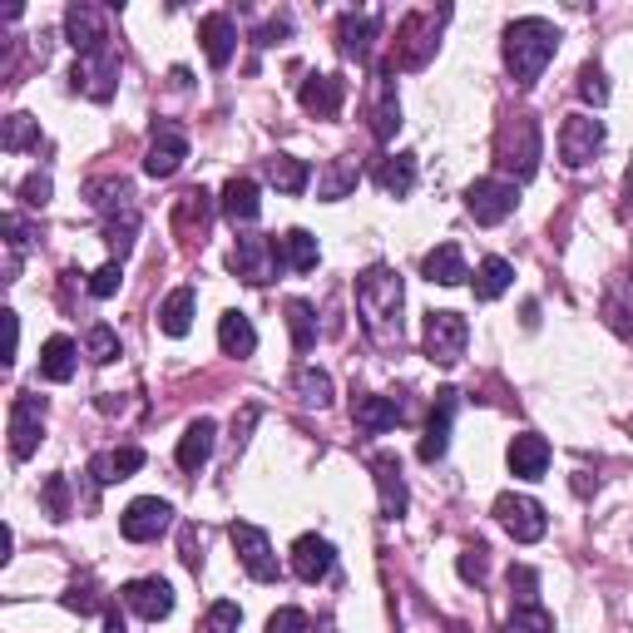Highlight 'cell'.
<instances>
[{"instance_id": "obj_2", "label": "cell", "mask_w": 633, "mask_h": 633, "mask_svg": "<svg viewBox=\"0 0 633 633\" xmlns=\"http://www.w3.org/2000/svg\"><path fill=\"white\" fill-rule=\"evenodd\" d=\"M554 49H559V30H554L544 15H524L504 30V69H510V79L520 89H530L534 79L544 75Z\"/></svg>"}, {"instance_id": "obj_47", "label": "cell", "mask_w": 633, "mask_h": 633, "mask_svg": "<svg viewBox=\"0 0 633 633\" xmlns=\"http://www.w3.org/2000/svg\"><path fill=\"white\" fill-rule=\"evenodd\" d=\"M579 99H584V104H593V109L609 104V79H603L599 65H584L579 69Z\"/></svg>"}, {"instance_id": "obj_40", "label": "cell", "mask_w": 633, "mask_h": 633, "mask_svg": "<svg viewBox=\"0 0 633 633\" xmlns=\"http://www.w3.org/2000/svg\"><path fill=\"white\" fill-rule=\"evenodd\" d=\"M287 326H292V352L307 356L316 346V307L302 302V297H292L287 302Z\"/></svg>"}, {"instance_id": "obj_18", "label": "cell", "mask_w": 633, "mask_h": 633, "mask_svg": "<svg viewBox=\"0 0 633 633\" xmlns=\"http://www.w3.org/2000/svg\"><path fill=\"white\" fill-rule=\"evenodd\" d=\"M119 599L129 603V613H138L144 623H158V619H168L174 613V589H168V579H134V584H124L119 589Z\"/></svg>"}, {"instance_id": "obj_25", "label": "cell", "mask_w": 633, "mask_h": 633, "mask_svg": "<svg viewBox=\"0 0 633 633\" xmlns=\"http://www.w3.org/2000/svg\"><path fill=\"white\" fill-rule=\"evenodd\" d=\"M213 435H218V425L208 421V415H198V421L188 425L184 435H178V451H174L178 470H184V475H198V470H203L208 455H213Z\"/></svg>"}, {"instance_id": "obj_17", "label": "cell", "mask_w": 633, "mask_h": 633, "mask_svg": "<svg viewBox=\"0 0 633 633\" xmlns=\"http://www.w3.org/2000/svg\"><path fill=\"white\" fill-rule=\"evenodd\" d=\"M455 406H460V391L455 386H441L435 391V406H431V421H425V435H421V460L435 465L451 445V421H455Z\"/></svg>"}, {"instance_id": "obj_53", "label": "cell", "mask_w": 633, "mask_h": 633, "mask_svg": "<svg viewBox=\"0 0 633 633\" xmlns=\"http://www.w3.org/2000/svg\"><path fill=\"white\" fill-rule=\"evenodd\" d=\"M510 589H520V603H534V589H540V574L524 569V564H514V569H510Z\"/></svg>"}, {"instance_id": "obj_41", "label": "cell", "mask_w": 633, "mask_h": 633, "mask_svg": "<svg viewBox=\"0 0 633 633\" xmlns=\"http://www.w3.org/2000/svg\"><path fill=\"white\" fill-rule=\"evenodd\" d=\"M356 178H362V168H356V158H332V168L322 174V184H316V193L326 198V203H336V198H346L356 188Z\"/></svg>"}, {"instance_id": "obj_33", "label": "cell", "mask_w": 633, "mask_h": 633, "mask_svg": "<svg viewBox=\"0 0 633 633\" xmlns=\"http://www.w3.org/2000/svg\"><path fill=\"white\" fill-rule=\"evenodd\" d=\"M277 257H282V267H292V273H312L322 247H316V237L307 233V227H287V233L277 237Z\"/></svg>"}, {"instance_id": "obj_27", "label": "cell", "mask_w": 633, "mask_h": 633, "mask_svg": "<svg viewBox=\"0 0 633 633\" xmlns=\"http://www.w3.org/2000/svg\"><path fill=\"white\" fill-rule=\"evenodd\" d=\"M421 273H425V282L460 287L465 277H470V267H465V253H460V243H441V247H431V253L421 257Z\"/></svg>"}, {"instance_id": "obj_26", "label": "cell", "mask_w": 633, "mask_h": 633, "mask_svg": "<svg viewBox=\"0 0 633 633\" xmlns=\"http://www.w3.org/2000/svg\"><path fill=\"white\" fill-rule=\"evenodd\" d=\"M352 421L362 425L366 435H381V431H391V425L406 421V406L391 401V396H356V401H352Z\"/></svg>"}, {"instance_id": "obj_16", "label": "cell", "mask_w": 633, "mask_h": 633, "mask_svg": "<svg viewBox=\"0 0 633 633\" xmlns=\"http://www.w3.org/2000/svg\"><path fill=\"white\" fill-rule=\"evenodd\" d=\"M168 524H174V504L158 500V495H144V500H134L124 514H119V534H124V540H134V544L158 540Z\"/></svg>"}, {"instance_id": "obj_49", "label": "cell", "mask_w": 633, "mask_h": 633, "mask_svg": "<svg viewBox=\"0 0 633 633\" xmlns=\"http://www.w3.org/2000/svg\"><path fill=\"white\" fill-rule=\"evenodd\" d=\"M15 193H20V203H25V208H45L49 203V174H45V168H40V174H30Z\"/></svg>"}, {"instance_id": "obj_37", "label": "cell", "mask_w": 633, "mask_h": 633, "mask_svg": "<svg viewBox=\"0 0 633 633\" xmlns=\"http://www.w3.org/2000/svg\"><path fill=\"white\" fill-rule=\"evenodd\" d=\"M307 178H312V168H307L302 158H292V154H273V158H267V184H273L277 193L297 198L307 188Z\"/></svg>"}, {"instance_id": "obj_43", "label": "cell", "mask_w": 633, "mask_h": 633, "mask_svg": "<svg viewBox=\"0 0 633 633\" xmlns=\"http://www.w3.org/2000/svg\"><path fill=\"white\" fill-rule=\"evenodd\" d=\"M85 356H89V362H99V366L114 362V356H119V332H114V326H109V322L89 326V332H85Z\"/></svg>"}, {"instance_id": "obj_20", "label": "cell", "mask_w": 633, "mask_h": 633, "mask_svg": "<svg viewBox=\"0 0 633 633\" xmlns=\"http://www.w3.org/2000/svg\"><path fill=\"white\" fill-rule=\"evenodd\" d=\"M297 99H302L307 114L316 119H336L346 104V79L342 75H307L302 89H297Z\"/></svg>"}, {"instance_id": "obj_55", "label": "cell", "mask_w": 633, "mask_h": 633, "mask_svg": "<svg viewBox=\"0 0 633 633\" xmlns=\"http://www.w3.org/2000/svg\"><path fill=\"white\" fill-rule=\"evenodd\" d=\"M253 425H257V406H243V415H237V421H233V441L243 445V441H247V431H253Z\"/></svg>"}, {"instance_id": "obj_58", "label": "cell", "mask_w": 633, "mask_h": 633, "mask_svg": "<svg viewBox=\"0 0 633 633\" xmlns=\"http://www.w3.org/2000/svg\"><path fill=\"white\" fill-rule=\"evenodd\" d=\"M623 198H629V218H633V168L623 174Z\"/></svg>"}, {"instance_id": "obj_3", "label": "cell", "mask_w": 633, "mask_h": 633, "mask_svg": "<svg viewBox=\"0 0 633 633\" xmlns=\"http://www.w3.org/2000/svg\"><path fill=\"white\" fill-rule=\"evenodd\" d=\"M89 208L104 218V243L114 247V263H124L129 247L138 237V203H134V184L129 178H95L85 188Z\"/></svg>"}, {"instance_id": "obj_14", "label": "cell", "mask_w": 633, "mask_h": 633, "mask_svg": "<svg viewBox=\"0 0 633 633\" xmlns=\"http://www.w3.org/2000/svg\"><path fill=\"white\" fill-rule=\"evenodd\" d=\"M603 148V119H593V114H569L559 124V158L569 168H584V164H593V154Z\"/></svg>"}, {"instance_id": "obj_9", "label": "cell", "mask_w": 633, "mask_h": 633, "mask_svg": "<svg viewBox=\"0 0 633 633\" xmlns=\"http://www.w3.org/2000/svg\"><path fill=\"white\" fill-rule=\"evenodd\" d=\"M495 520L504 524V534H510L514 544H534V540H544V530H549L544 504L530 500V495H500V500H495Z\"/></svg>"}, {"instance_id": "obj_51", "label": "cell", "mask_w": 633, "mask_h": 633, "mask_svg": "<svg viewBox=\"0 0 633 633\" xmlns=\"http://www.w3.org/2000/svg\"><path fill=\"white\" fill-rule=\"evenodd\" d=\"M267 633H307V613L287 603V609H277L273 619H267Z\"/></svg>"}, {"instance_id": "obj_44", "label": "cell", "mask_w": 633, "mask_h": 633, "mask_svg": "<svg viewBox=\"0 0 633 633\" xmlns=\"http://www.w3.org/2000/svg\"><path fill=\"white\" fill-rule=\"evenodd\" d=\"M504 633H554V619L540 603H520V609L504 619Z\"/></svg>"}, {"instance_id": "obj_54", "label": "cell", "mask_w": 633, "mask_h": 633, "mask_svg": "<svg viewBox=\"0 0 633 633\" xmlns=\"http://www.w3.org/2000/svg\"><path fill=\"white\" fill-rule=\"evenodd\" d=\"M184 564H188V569H198V564H203V544H198V530H193V524L184 530Z\"/></svg>"}, {"instance_id": "obj_32", "label": "cell", "mask_w": 633, "mask_h": 633, "mask_svg": "<svg viewBox=\"0 0 633 633\" xmlns=\"http://www.w3.org/2000/svg\"><path fill=\"white\" fill-rule=\"evenodd\" d=\"M75 366H79V346L69 342V336H49V342L40 346V376H45V381L65 386L69 376H75Z\"/></svg>"}, {"instance_id": "obj_28", "label": "cell", "mask_w": 633, "mask_h": 633, "mask_svg": "<svg viewBox=\"0 0 633 633\" xmlns=\"http://www.w3.org/2000/svg\"><path fill=\"white\" fill-rule=\"evenodd\" d=\"M376 490H381V514L386 520H401L406 514V480H401V460L396 455H376Z\"/></svg>"}, {"instance_id": "obj_15", "label": "cell", "mask_w": 633, "mask_h": 633, "mask_svg": "<svg viewBox=\"0 0 633 633\" xmlns=\"http://www.w3.org/2000/svg\"><path fill=\"white\" fill-rule=\"evenodd\" d=\"M65 35H69V45H75L79 55H95V49L114 45V35H109V15L99 5H89V0H75V5L65 10Z\"/></svg>"}, {"instance_id": "obj_5", "label": "cell", "mask_w": 633, "mask_h": 633, "mask_svg": "<svg viewBox=\"0 0 633 633\" xmlns=\"http://www.w3.org/2000/svg\"><path fill=\"white\" fill-rule=\"evenodd\" d=\"M445 10H411V15L401 20V30H396V65L401 69H421L425 59L435 55V30H441Z\"/></svg>"}, {"instance_id": "obj_30", "label": "cell", "mask_w": 633, "mask_h": 633, "mask_svg": "<svg viewBox=\"0 0 633 633\" xmlns=\"http://www.w3.org/2000/svg\"><path fill=\"white\" fill-rule=\"evenodd\" d=\"M257 213H263V193H257V184L253 178H227V188H223V218L227 223H257Z\"/></svg>"}, {"instance_id": "obj_6", "label": "cell", "mask_w": 633, "mask_h": 633, "mask_svg": "<svg viewBox=\"0 0 633 633\" xmlns=\"http://www.w3.org/2000/svg\"><path fill=\"white\" fill-rule=\"evenodd\" d=\"M514 203H520V188H514L510 178H475V184L465 188V213L480 227L504 223V218L514 213Z\"/></svg>"}, {"instance_id": "obj_11", "label": "cell", "mask_w": 633, "mask_h": 633, "mask_svg": "<svg viewBox=\"0 0 633 633\" xmlns=\"http://www.w3.org/2000/svg\"><path fill=\"white\" fill-rule=\"evenodd\" d=\"M227 540H233L237 564H243V569L253 574L257 584H273V579H277V554H273V544H267V534L257 530V524L233 520V530H227Z\"/></svg>"}, {"instance_id": "obj_29", "label": "cell", "mask_w": 633, "mask_h": 633, "mask_svg": "<svg viewBox=\"0 0 633 633\" xmlns=\"http://www.w3.org/2000/svg\"><path fill=\"white\" fill-rule=\"evenodd\" d=\"M144 470V451L138 445H119V451H99L95 460H89V475H95L99 485H119L129 480V475Z\"/></svg>"}, {"instance_id": "obj_39", "label": "cell", "mask_w": 633, "mask_h": 633, "mask_svg": "<svg viewBox=\"0 0 633 633\" xmlns=\"http://www.w3.org/2000/svg\"><path fill=\"white\" fill-rule=\"evenodd\" d=\"M0 148H5V154H25V148H40V119H30V114H5V119H0Z\"/></svg>"}, {"instance_id": "obj_38", "label": "cell", "mask_w": 633, "mask_h": 633, "mask_svg": "<svg viewBox=\"0 0 633 633\" xmlns=\"http://www.w3.org/2000/svg\"><path fill=\"white\" fill-rule=\"evenodd\" d=\"M514 282V267L504 263V257H485L480 267H475V297L480 302H495V297H504Z\"/></svg>"}, {"instance_id": "obj_34", "label": "cell", "mask_w": 633, "mask_h": 633, "mask_svg": "<svg viewBox=\"0 0 633 633\" xmlns=\"http://www.w3.org/2000/svg\"><path fill=\"white\" fill-rule=\"evenodd\" d=\"M376 188L391 198H406L415 188V154H386L376 164Z\"/></svg>"}, {"instance_id": "obj_56", "label": "cell", "mask_w": 633, "mask_h": 633, "mask_svg": "<svg viewBox=\"0 0 633 633\" xmlns=\"http://www.w3.org/2000/svg\"><path fill=\"white\" fill-rule=\"evenodd\" d=\"M5 332H10V362H15V352H20V316L15 312H5Z\"/></svg>"}, {"instance_id": "obj_57", "label": "cell", "mask_w": 633, "mask_h": 633, "mask_svg": "<svg viewBox=\"0 0 633 633\" xmlns=\"http://www.w3.org/2000/svg\"><path fill=\"white\" fill-rule=\"evenodd\" d=\"M168 79H174V89H188V69H184V65L168 69Z\"/></svg>"}, {"instance_id": "obj_35", "label": "cell", "mask_w": 633, "mask_h": 633, "mask_svg": "<svg viewBox=\"0 0 633 633\" xmlns=\"http://www.w3.org/2000/svg\"><path fill=\"white\" fill-rule=\"evenodd\" d=\"M193 307H198L193 287H174V292L164 297V307H158V326H164L168 336H188V326H193Z\"/></svg>"}, {"instance_id": "obj_50", "label": "cell", "mask_w": 633, "mask_h": 633, "mask_svg": "<svg viewBox=\"0 0 633 633\" xmlns=\"http://www.w3.org/2000/svg\"><path fill=\"white\" fill-rule=\"evenodd\" d=\"M485 569H490V559H485V544H470V549L460 554V579L465 584H485Z\"/></svg>"}, {"instance_id": "obj_46", "label": "cell", "mask_w": 633, "mask_h": 633, "mask_svg": "<svg viewBox=\"0 0 633 633\" xmlns=\"http://www.w3.org/2000/svg\"><path fill=\"white\" fill-rule=\"evenodd\" d=\"M237 623H243V609H237L233 599L208 603V613H203V633H237Z\"/></svg>"}, {"instance_id": "obj_24", "label": "cell", "mask_w": 633, "mask_h": 633, "mask_svg": "<svg viewBox=\"0 0 633 633\" xmlns=\"http://www.w3.org/2000/svg\"><path fill=\"white\" fill-rule=\"evenodd\" d=\"M504 460H510V475H520V480H544V470H549V441L534 435V431H524V435L510 441Z\"/></svg>"}, {"instance_id": "obj_12", "label": "cell", "mask_w": 633, "mask_h": 633, "mask_svg": "<svg viewBox=\"0 0 633 633\" xmlns=\"http://www.w3.org/2000/svg\"><path fill=\"white\" fill-rule=\"evenodd\" d=\"M69 85H75L79 95H89V99L104 104V99L114 95V85H119V49L109 45V49H95V55H79L75 69H69Z\"/></svg>"}, {"instance_id": "obj_10", "label": "cell", "mask_w": 633, "mask_h": 633, "mask_svg": "<svg viewBox=\"0 0 633 633\" xmlns=\"http://www.w3.org/2000/svg\"><path fill=\"white\" fill-rule=\"evenodd\" d=\"M188 158V134L184 124L174 119H158L154 124V138H148V154H144V174L148 178H174Z\"/></svg>"}, {"instance_id": "obj_8", "label": "cell", "mask_w": 633, "mask_h": 633, "mask_svg": "<svg viewBox=\"0 0 633 633\" xmlns=\"http://www.w3.org/2000/svg\"><path fill=\"white\" fill-rule=\"evenodd\" d=\"M227 267H233L243 282L267 287V282L277 277V267H282V257H277V243H273V237L247 233V237H237V247H233V257H227Z\"/></svg>"}, {"instance_id": "obj_13", "label": "cell", "mask_w": 633, "mask_h": 633, "mask_svg": "<svg viewBox=\"0 0 633 633\" xmlns=\"http://www.w3.org/2000/svg\"><path fill=\"white\" fill-rule=\"evenodd\" d=\"M45 435V396H15L10 401V455L30 460Z\"/></svg>"}, {"instance_id": "obj_19", "label": "cell", "mask_w": 633, "mask_h": 633, "mask_svg": "<svg viewBox=\"0 0 633 633\" xmlns=\"http://www.w3.org/2000/svg\"><path fill=\"white\" fill-rule=\"evenodd\" d=\"M208 227H213V193H208V188H188V193H178L174 233L184 237V243H203Z\"/></svg>"}, {"instance_id": "obj_48", "label": "cell", "mask_w": 633, "mask_h": 633, "mask_svg": "<svg viewBox=\"0 0 633 633\" xmlns=\"http://www.w3.org/2000/svg\"><path fill=\"white\" fill-rule=\"evenodd\" d=\"M119 287H124V267H119V263H104V267H95V273H89V297H99V302H104V297H114Z\"/></svg>"}, {"instance_id": "obj_45", "label": "cell", "mask_w": 633, "mask_h": 633, "mask_svg": "<svg viewBox=\"0 0 633 633\" xmlns=\"http://www.w3.org/2000/svg\"><path fill=\"white\" fill-rule=\"evenodd\" d=\"M40 495H45L49 520H69V504H75V500H69V475H45V490H40Z\"/></svg>"}, {"instance_id": "obj_59", "label": "cell", "mask_w": 633, "mask_h": 633, "mask_svg": "<svg viewBox=\"0 0 633 633\" xmlns=\"http://www.w3.org/2000/svg\"><path fill=\"white\" fill-rule=\"evenodd\" d=\"M104 633H124V623H119V613H109V623H104Z\"/></svg>"}, {"instance_id": "obj_42", "label": "cell", "mask_w": 633, "mask_h": 633, "mask_svg": "<svg viewBox=\"0 0 633 633\" xmlns=\"http://www.w3.org/2000/svg\"><path fill=\"white\" fill-rule=\"evenodd\" d=\"M297 401L302 406H316V411H322V406H332V376L326 371H316V366H297Z\"/></svg>"}, {"instance_id": "obj_23", "label": "cell", "mask_w": 633, "mask_h": 633, "mask_svg": "<svg viewBox=\"0 0 633 633\" xmlns=\"http://www.w3.org/2000/svg\"><path fill=\"white\" fill-rule=\"evenodd\" d=\"M332 564H336V549L322 534H302V540L292 544V574L302 584H322L326 574H332Z\"/></svg>"}, {"instance_id": "obj_52", "label": "cell", "mask_w": 633, "mask_h": 633, "mask_svg": "<svg viewBox=\"0 0 633 633\" xmlns=\"http://www.w3.org/2000/svg\"><path fill=\"white\" fill-rule=\"evenodd\" d=\"M287 35H292V20H287V15H277V20H267V25L263 30H257V35H253V45H282V40Z\"/></svg>"}, {"instance_id": "obj_36", "label": "cell", "mask_w": 633, "mask_h": 633, "mask_svg": "<svg viewBox=\"0 0 633 633\" xmlns=\"http://www.w3.org/2000/svg\"><path fill=\"white\" fill-rule=\"evenodd\" d=\"M218 346H223L227 356H253L257 352L253 322H247L243 312H223V316H218Z\"/></svg>"}, {"instance_id": "obj_31", "label": "cell", "mask_w": 633, "mask_h": 633, "mask_svg": "<svg viewBox=\"0 0 633 633\" xmlns=\"http://www.w3.org/2000/svg\"><path fill=\"white\" fill-rule=\"evenodd\" d=\"M396 129H401V99H396V85H391V69H381L376 75V109H371V134L381 138H391Z\"/></svg>"}, {"instance_id": "obj_1", "label": "cell", "mask_w": 633, "mask_h": 633, "mask_svg": "<svg viewBox=\"0 0 633 633\" xmlns=\"http://www.w3.org/2000/svg\"><path fill=\"white\" fill-rule=\"evenodd\" d=\"M356 316H362L366 336H371L381 352L401 346V277L386 263L366 267L356 277Z\"/></svg>"}, {"instance_id": "obj_21", "label": "cell", "mask_w": 633, "mask_h": 633, "mask_svg": "<svg viewBox=\"0 0 633 633\" xmlns=\"http://www.w3.org/2000/svg\"><path fill=\"white\" fill-rule=\"evenodd\" d=\"M376 30H381V15H371V10H346V15L336 20V49H342L346 59H371Z\"/></svg>"}, {"instance_id": "obj_7", "label": "cell", "mask_w": 633, "mask_h": 633, "mask_svg": "<svg viewBox=\"0 0 633 633\" xmlns=\"http://www.w3.org/2000/svg\"><path fill=\"white\" fill-rule=\"evenodd\" d=\"M470 346V326L460 312H425V356L435 366H455Z\"/></svg>"}, {"instance_id": "obj_22", "label": "cell", "mask_w": 633, "mask_h": 633, "mask_svg": "<svg viewBox=\"0 0 633 633\" xmlns=\"http://www.w3.org/2000/svg\"><path fill=\"white\" fill-rule=\"evenodd\" d=\"M198 40H203L208 65L223 69L227 59H233V49H237V25H233V15H227V10H213V15H203V20H198Z\"/></svg>"}, {"instance_id": "obj_4", "label": "cell", "mask_w": 633, "mask_h": 633, "mask_svg": "<svg viewBox=\"0 0 633 633\" xmlns=\"http://www.w3.org/2000/svg\"><path fill=\"white\" fill-rule=\"evenodd\" d=\"M540 158H544V144H540V119L534 114H514L500 124L495 134V164L504 174H514V184L540 174Z\"/></svg>"}]
</instances>
